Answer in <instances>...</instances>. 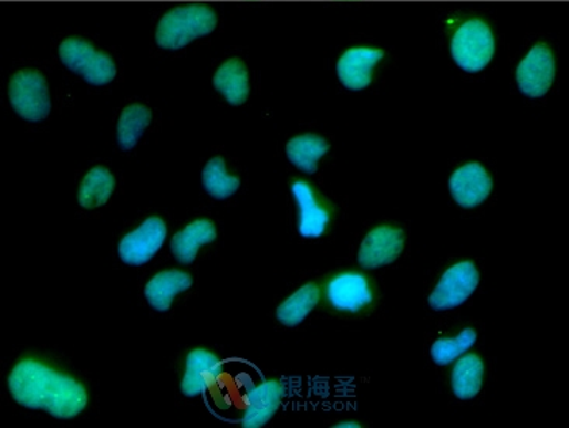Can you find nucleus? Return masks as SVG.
I'll return each mask as SVG.
<instances>
[{"label":"nucleus","mask_w":569,"mask_h":428,"mask_svg":"<svg viewBox=\"0 0 569 428\" xmlns=\"http://www.w3.org/2000/svg\"><path fill=\"white\" fill-rule=\"evenodd\" d=\"M167 240V225L159 217H149L118 243V258L130 267H141L152 261Z\"/></svg>","instance_id":"0eeeda50"},{"label":"nucleus","mask_w":569,"mask_h":428,"mask_svg":"<svg viewBox=\"0 0 569 428\" xmlns=\"http://www.w3.org/2000/svg\"><path fill=\"white\" fill-rule=\"evenodd\" d=\"M325 293L329 304L334 311L342 313L363 312L374 301L371 282L364 274L355 271L330 279Z\"/></svg>","instance_id":"9b49d317"},{"label":"nucleus","mask_w":569,"mask_h":428,"mask_svg":"<svg viewBox=\"0 0 569 428\" xmlns=\"http://www.w3.org/2000/svg\"><path fill=\"white\" fill-rule=\"evenodd\" d=\"M152 109L141 103H133L122 111L117 122V143L123 152L136 147L145 129L152 124Z\"/></svg>","instance_id":"5701e85b"},{"label":"nucleus","mask_w":569,"mask_h":428,"mask_svg":"<svg viewBox=\"0 0 569 428\" xmlns=\"http://www.w3.org/2000/svg\"><path fill=\"white\" fill-rule=\"evenodd\" d=\"M484 362L479 355L464 354L457 358L452 373L453 395L459 400H472L479 395L484 384Z\"/></svg>","instance_id":"aec40b11"},{"label":"nucleus","mask_w":569,"mask_h":428,"mask_svg":"<svg viewBox=\"0 0 569 428\" xmlns=\"http://www.w3.org/2000/svg\"><path fill=\"white\" fill-rule=\"evenodd\" d=\"M291 195L298 209V231L303 239L314 240L325 234L332 213L314 187L303 179L291 182Z\"/></svg>","instance_id":"1a4fd4ad"},{"label":"nucleus","mask_w":569,"mask_h":428,"mask_svg":"<svg viewBox=\"0 0 569 428\" xmlns=\"http://www.w3.org/2000/svg\"><path fill=\"white\" fill-rule=\"evenodd\" d=\"M448 187L456 205L464 209H475L490 197L494 181L479 163H468L455 170Z\"/></svg>","instance_id":"f8f14e48"},{"label":"nucleus","mask_w":569,"mask_h":428,"mask_svg":"<svg viewBox=\"0 0 569 428\" xmlns=\"http://www.w3.org/2000/svg\"><path fill=\"white\" fill-rule=\"evenodd\" d=\"M360 422H356V420H342V422L337 424V428H361Z\"/></svg>","instance_id":"a878e982"},{"label":"nucleus","mask_w":569,"mask_h":428,"mask_svg":"<svg viewBox=\"0 0 569 428\" xmlns=\"http://www.w3.org/2000/svg\"><path fill=\"white\" fill-rule=\"evenodd\" d=\"M319 301H321V289L314 282H310L296 290L277 307L276 319L284 327H298L318 307Z\"/></svg>","instance_id":"6ab92c4d"},{"label":"nucleus","mask_w":569,"mask_h":428,"mask_svg":"<svg viewBox=\"0 0 569 428\" xmlns=\"http://www.w3.org/2000/svg\"><path fill=\"white\" fill-rule=\"evenodd\" d=\"M60 59L69 71L82 76L94 86H105L117 75V66L107 53L97 51L82 38H68L61 42Z\"/></svg>","instance_id":"7ed1b4c3"},{"label":"nucleus","mask_w":569,"mask_h":428,"mask_svg":"<svg viewBox=\"0 0 569 428\" xmlns=\"http://www.w3.org/2000/svg\"><path fill=\"white\" fill-rule=\"evenodd\" d=\"M287 389L282 382L261 380L260 384L254 385L246 395V404L244 416H241V426L245 428H261L267 426L269 420L275 418L282 405Z\"/></svg>","instance_id":"ddd939ff"},{"label":"nucleus","mask_w":569,"mask_h":428,"mask_svg":"<svg viewBox=\"0 0 569 428\" xmlns=\"http://www.w3.org/2000/svg\"><path fill=\"white\" fill-rule=\"evenodd\" d=\"M495 53V38L490 27L480 19H470L456 30L452 40V55L465 72H480Z\"/></svg>","instance_id":"20e7f679"},{"label":"nucleus","mask_w":569,"mask_h":428,"mask_svg":"<svg viewBox=\"0 0 569 428\" xmlns=\"http://www.w3.org/2000/svg\"><path fill=\"white\" fill-rule=\"evenodd\" d=\"M384 51L372 48H353L338 60L337 74L342 86L350 91L366 90L372 83L374 69L383 60Z\"/></svg>","instance_id":"4468645a"},{"label":"nucleus","mask_w":569,"mask_h":428,"mask_svg":"<svg viewBox=\"0 0 569 428\" xmlns=\"http://www.w3.org/2000/svg\"><path fill=\"white\" fill-rule=\"evenodd\" d=\"M115 178L110 168L97 166L87 171L79 189V205L83 209H99L111 200Z\"/></svg>","instance_id":"4be33fe9"},{"label":"nucleus","mask_w":569,"mask_h":428,"mask_svg":"<svg viewBox=\"0 0 569 428\" xmlns=\"http://www.w3.org/2000/svg\"><path fill=\"white\" fill-rule=\"evenodd\" d=\"M192 285H194V278L186 271L164 270L149 279L148 284L145 285V300L156 312L165 313L170 311L176 296L188 292Z\"/></svg>","instance_id":"dca6fc26"},{"label":"nucleus","mask_w":569,"mask_h":428,"mask_svg":"<svg viewBox=\"0 0 569 428\" xmlns=\"http://www.w3.org/2000/svg\"><path fill=\"white\" fill-rule=\"evenodd\" d=\"M479 285V271L470 261L457 262L449 267L428 297L434 312H447L470 300Z\"/></svg>","instance_id":"423d86ee"},{"label":"nucleus","mask_w":569,"mask_h":428,"mask_svg":"<svg viewBox=\"0 0 569 428\" xmlns=\"http://www.w3.org/2000/svg\"><path fill=\"white\" fill-rule=\"evenodd\" d=\"M9 98L11 108L24 121H44L52 111L48 80L33 69H24L13 75L9 84Z\"/></svg>","instance_id":"39448f33"},{"label":"nucleus","mask_w":569,"mask_h":428,"mask_svg":"<svg viewBox=\"0 0 569 428\" xmlns=\"http://www.w3.org/2000/svg\"><path fill=\"white\" fill-rule=\"evenodd\" d=\"M217 236L214 221L207 219L192 221L173 237L170 244L173 258L183 265H192L199 250L206 244L214 243Z\"/></svg>","instance_id":"f3484780"},{"label":"nucleus","mask_w":569,"mask_h":428,"mask_svg":"<svg viewBox=\"0 0 569 428\" xmlns=\"http://www.w3.org/2000/svg\"><path fill=\"white\" fill-rule=\"evenodd\" d=\"M221 373L223 366L218 355L203 349V347L190 351L186 357L183 378H180V393L190 399L201 396L211 384L220 378Z\"/></svg>","instance_id":"2eb2a0df"},{"label":"nucleus","mask_w":569,"mask_h":428,"mask_svg":"<svg viewBox=\"0 0 569 428\" xmlns=\"http://www.w3.org/2000/svg\"><path fill=\"white\" fill-rule=\"evenodd\" d=\"M203 187L207 195H210L214 200L225 201L234 197L240 189V178L236 175H230L226 168L225 159L221 156L211 158L204 167Z\"/></svg>","instance_id":"b1692460"},{"label":"nucleus","mask_w":569,"mask_h":428,"mask_svg":"<svg viewBox=\"0 0 569 428\" xmlns=\"http://www.w3.org/2000/svg\"><path fill=\"white\" fill-rule=\"evenodd\" d=\"M214 86L232 106H240L249 97V72L240 59L223 63L214 75Z\"/></svg>","instance_id":"a211bd4d"},{"label":"nucleus","mask_w":569,"mask_h":428,"mask_svg":"<svg viewBox=\"0 0 569 428\" xmlns=\"http://www.w3.org/2000/svg\"><path fill=\"white\" fill-rule=\"evenodd\" d=\"M14 403L29 410L44 411L55 419H74L90 403L86 387L75 377L37 358H22L9 376Z\"/></svg>","instance_id":"f257e3e1"},{"label":"nucleus","mask_w":569,"mask_h":428,"mask_svg":"<svg viewBox=\"0 0 569 428\" xmlns=\"http://www.w3.org/2000/svg\"><path fill=\"white\" fill-rule=\"evenodd\" d=\"M405 250V232L400 228L382 225L372 229L359 251V263L364 270L382 269L397 261Z\"/></svg>","instance_id":"9d476101"},{"label":"nucleus","mask_w":569,"mask_h":428,"mask_svg":"<svg viewBox=\"0 0 569 428\" xmlns=\"http://www.w3.org/2000/svg\"><path fill=\"white\" fill-rule=\"evenodd\" d=\"M217 24V14L210 7L203 3L178 7L161 19L156 29V42L165 51H179L196 38L214 32Z\"/></svg>","instance_id":"f03ea898"},{"label":"nucleus","mask_w":569,"mask_h":428,"mask_svg":"<svg viewBox=\"0 0 569 428\" xmlns=\"http://www.w3.org/2000/svg\"><path fill=\"white\" fill-rule=\"evenodd\" d=\"M476 340L478 335L473 328H464L455 338H441L434 342L430 354L437 366H448L467 354L475 346Z\"/></svg>","instance_id":"393cba45"},{"label":"nucleus","mask_w":569,"mask_h":428,"mask_svg":"<svg viewBox=\"0 0 569 428\" xmlns=\"http://www.w3.org/2000/svg\"><path fill=\"white\" fill-rule=\"evenodd\" d=\"M329 150L330 144L318 135L296 136L284 148L290 163L307 175L317 174L319 160L324 158Z\"/></svg>","instance_id":"412c9836"},{"label":"nucleus","mask_w":569,"mask_h":428,"mask_svg":"<svg viewBox=\"0 0 569 428\" xmlns=\"http://www.w3.org/2000/svg\"><path fill=\"white\" fill-rule=\"evenodd\" d=\"M556 79V60L549 45L538 42L521 60L517 69V83L523 94L540 98L551 90Z\"/></svg>","instance_id":"6e6552de"}]
</instances>
